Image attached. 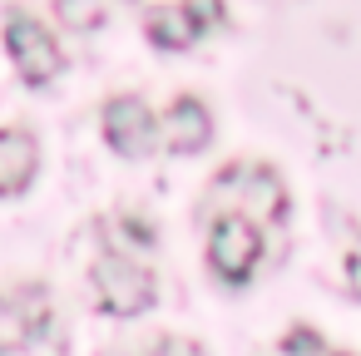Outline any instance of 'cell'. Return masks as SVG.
Returning a JSON list of instances; mask_svg holds the SVG:
<instances>
[{
    "instance_id": "1",
    "label": "cell",
    "mask_w": 361,
    "mask_h": 356,
    "mask_svg": "<svg viewBox=\"0 0 361 356\" xmlns=\"http://www.w3.org/2000/svg\"><path fill=\"white\" fill-rule=\"evenodd\" d=\"M208 198L223 203V213H243L252 223H282L287 218V188L262 164H233L213 178Z\"/></svg>"
},
{
    "instance_id": "2",
    "label": "cell",
    "mask_w": 361,
    "mask_h": 356,
    "mask_svg": "<svg viewBox=\"0 0 361 356\" xmlns=\"http://www.w3.org/2000/svg\"><path fill=\"white\" fill-rule=\"evenodd\" d=\"M94 297L109 317H139L154 302V272L144 262H134V252L109 247L94 262Z\"/></svg>"
},
{
    "instance_id": "3",
    "label": "cell",
    "mask_w": 361,
    "mask_h": 356,
    "mask_svg": "<svg viewBox=\"0 0 361 356\" xmlns=\"http://www.w3.org/2000/svg\"><path fill=\"white\" fill-rule=\"evenodd\" d=\"M257 262H262L257 223L243 218V213H223V218L213 223V238H208V267H213L228 287H243Z\"/></svg>"
},
{
    "instance_id": "4",
    "label": "cell",
    "mask_w": 361,
    "mask_h": 356,
    "mask_svg": "<svg viewBox=\"0 0 361 356\" xmlns=\"http://www.w3.org/2000/svg\"><path fill=\"white\" fill-rule=\"evenodd\" d=\"M6 50H11V60H16L25 85H50L65 70V55H60L55 35L40 20H30V16H11L6 20Z\"/></svg>"
},
{
    "instance_id": "5",
    "label": "cell",
    "mask_w": 361,
    "mask_h": 356,
    "mask_svg": "<svg viewBox=\"0 0 361 356\" xmlns=\"http://www.w3.org/2000/svg\"><path fill=\"white\" fill-rule=\"evenodd\" d=\"M50 321H60V317H55L50 292H45L40 282L20 287V292H0V356H11L16 346H25V341H30L35 331H45Z\"/></svg>"
},
{
    "instance_id": "6",
    "label": "cell",
    "mask_w": 361,
    "mask_h": 356,
    "mask_svg": "<svg viewBox=\"0 0 361 356\" xmlns=\"http://www.w3.org/2000/svg\"><path fill=\"white\" fill-rule=\"evenodd\" d=\"M104 139L114 144V154L144 159L159 144V124H154V114H149V104L139 94H119V99L104 104Z\"/></svg>"
},
{
    "instance_id": "7",
    "label": "cell",
    "mask_w": 361,
    "mask_h": 356,
    "mask_svg": "<svg viewBox=\"0 0 361 356\" xmlns=\"http://www.w3.org/2000/svg\"><path fill=\"white\" fill-rule=\"evenodd\" d=\"M208 139H213V114L198 99H173V109L164 119V144L173 154H198Z\"/></svg>"
},
{
    "instance_id": "8",
    "label": "cell",
    "mask_w": 361,
    "mask_h": 356,
    "mask_svg": "<svg viewBox=\"0 0 361 356\" xmlns=\"http://www.w3.org/2000/svg\"><path fill=\"white\" fill-rule=\"evenodd\" d=\"M35 164H40V149L25 129H0V198L20 193L35 178Z\"/></svg>"
},
{
    "instance_id": "9",
    "label": "cell",
    "mask_w": 361,
    "mask_h": 356,
    "mask_svg": "<svg viewBox=\"0 0 361 356\" xmlns=\"http://www.w3.org/2000/svg\"><path fill=\"white\" fill-rule=\"evenodd\" d=\"M144 30H149V40H154L159 50H188V45L203 35V25H198L183 6H154L149 20H144Z\"/></svg>"
},
{
    "instance_id": "10",
    "label": "cell",
    "mask_w": 361,
    "mask_h": 356,
    "mask_svg": "<svg viewBox=\"0 0 361 356\" xmlns=\"http://www.w3.org/2000/svg\"><path fill=\"white\" fill-rule=\"evenodd\" d=\"M104 233L119 238V243H109V247H119V252H149V247H154V233H149L144 223H134V218H109Z\"/></svg>"
},
{
    "instance_id": "11",
    "label": "cell",
    "mask_w": 361,
    "mask_h": 356,
    "mask_svg": "<svg viewBox=\"0 0 361 356\" xmlns=\"http://www.w3.org/2000/svg\"><path fill=\"white\" fill-rule=\"evenodd\" d=\"M55 16L70 30H94L104 20V6H99V0H55Z\"/></svg>"
},
{
    "instance_id": "12",
    "label": "cell",
    "mask_w": 361,
    "mask_h": 356,
    "mask_svg": "<svg viewBox=\"0 0 361 356\" xmlns=\"http://www.w3.org/2000/svg\"><path fill=\"white\" fill-rule=\"evenodd\" d=\"M277 356H341V351H331L317 331H307V326H297V331H287L282 336V346H277Z\"/></svg>"
},
{
    "instance_id": "13",
    "label": "cell",
    "mask_w": 361,
    "mask_h": 356,
    "mask_svg": "<svg viewBox=\"0 0 361 356\" xmlns=\"http://www.w3.org/2000/svg\"><path fill=\"white\" fill-rule=\"evenodd\" d=\"M11 356H65V326L60 321H50L45 331H35L25 346H16Z\"/></svg>"
},
{
    "instance_id": "14",
    "label": "cell",
    "mask_w": 361,
    "mask_h": 356,
    "mask_svg": "<svg viewBox=\"0 0 361 356\" xmlns=\"http://www.w3.org/2000/svg\"><path fill=\"white\" fill-rule=\"evenodd\" d=\"M178 6H183V11L203 25V30H213V25L223 20V0H178Z\"/></svg>"
},
{
    "instance_id": "15",
    "label": "cell",
    "mask_w": 361,
    "mask_h": 356,
    "mask_svg": "<svg viewBox=\"0 0 361 356\" xmlns=\"http://www.w3.org/2000/svg\"><path fill=\"white\" fill-rule=\"evenodd\" d=\"M346 277H351V287H356V297H361V247H351V257H346Z\"/></svg>"
}]
</instances>
